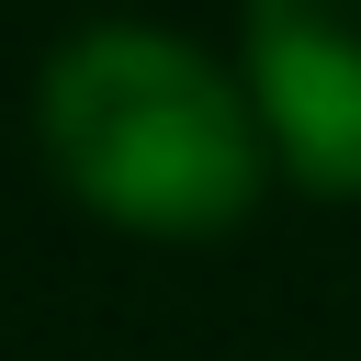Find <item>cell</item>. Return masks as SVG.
Returning a JSON list of instances; mask_svg holds the SVG:
<instances>
[{
	"label": "cell",
	"instance_id": "cell-1",
	"mask_svg": "<svg viewBox=\"0 0 361 361\" xmlns=\"http://www.w3.org/2000/svg\"><path fill=\"white\" fill-rule=\"evenodd\" d=\"M45 147L56 169L147 226H203L248 192V102L226 90V68L169 34V23H68L45 45Z\"/></svg>",
	"mask_w": 361,
	"mask_h": 361
},
{
	"label": "cell",
	"instance_id": "cell-2",
	"mask_svg": "<svg viewBox=\"0 0 361 361\" xmlns=\"http://www.w3.org/2000/svg\"><path fill=\"white\" fill-rule=\"evenodd\" d=\"M248 56L282 147L316 180H361V0H248Z\"/></svg>",
	"mask_w": 361,
	"mask_h": 361
}]
</instances>
